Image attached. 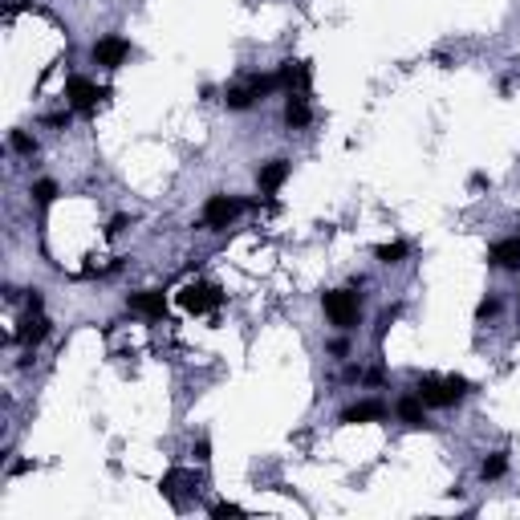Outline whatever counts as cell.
<instances>
[{
    "label": "cell",
    "mask_w": 520,
    "mask_h": 520,
    "mask_svg": "<svg viewBox=\"0 0 520 520\" xmlns=\"http://www.w3.org/2000/svg\"><path fill=\"white\" fill-rule=\"evenodd\" d=\"M500 297H484V301H480V305H475V317H480V321H488V317H496L500 313Z\"/></svg>",
    "instance_id": "cell-21"
},
{
    "label": "cell",
    "mask_w": 520,
    "mask_h": 520,
    "mask_svg": "<svg viewBox=\"0 0 520 520\" xmlns=\"http://www.w3.org/2000/svg\"><path fill=\"white\" fill-rule=\"evenodd\" d=\"M70 122V110H61V114H45V126H66Z\"/></svg>",
    "instance_id": "cell-27"
},
{
    "label": "cell",
    "mask_w": 520,
    "mask_h": 520,
    "mask_svg": "<svg viewBox=\"0 0 520 520\" xmlns=\"http://www.w3.org/2000/svg\"><path fill=\"white\" fill-rule=\"evenodd\" d=\"M8 146H13L17 155H37V139L24 135V130H13V135H8Z\"/></svg>",
    "instance_id": "cell-19"
},
{
    "label": "cell",
    "mask_w": 520,
    "mask_h": 520,
    "mask_svg": "<svg viewBox=\"0 0 520 520\" xmlns=\"http://www.w3.org/2000/svg\"><path fill=\"white\" fill-rule=\"evenodd\" d=\"M90 57H94L98 66H106V70H114V66H122L126 57H130V41L126 37H102V41H94V49H90Z\"/></svg>",
    "instance_id": "cell-6"
},
{
    "label": "cell",
    "mask_w": 520,
    "mask_h": 520,
    "mask_svg": "<svg viewBox=\"0 0 520 520\" xmlns=\"http://www.w3.org/2000/svg\"><path fill=\"white\" fill-rule=\"evenodd\" d=\"M378 419H386V406H382L378 399H366V402H354V406H346L337 423L354 427V423H378Z\"/></svg>",
    "instance_id": "cell-10"
},
{
    "label": "cell",
    "mask_w": 520,
    "mask_h": 520,
    "mask_svg": "<svg viewBox=\"0 0 520 520\" xmlns=\"http://www.w3.org/2000/svg\"><path fill=\"white\" fill-rule=\"evenodd\" d=\"M41 305H45L41 289H29V313H41Z\"/></svg>",
    "instance_id": "cell-25"
},
{
    "label": "cell",
    "mask_w": 520,
    "mask_h": 520,
    "mask_svg": "<svg viewBox=\"0 0 520 520\" xmlns=\"http://www.w3.org/2000/svg\"><path fill=\"white\" fill-rule=\"evenodd\" d=\"M244 208H248V199H240V195H208L199 224H204L208 232H224V228H232V220H236Z\"/></svg>",
    "instance_id": "cell-2"
},
{
    "label": "cell",
    "mask_w": 520,
    "mask_h": 520,
    "mask_svg": "<svg viewBox=\"0 0 520 520\" xmlns=\"http://www.w3.org/2000/svg\"><path fill=\"white\" fill-rule=\"evenodd\" d=\"M321 305H326V317H330L337 330H350V326H358V317H362L358 289H330V293L321 297Z\"/></svg>",
    "instance_id": "cell-3"
},
{
    "label": "cell",
    "mask_w": 520,
    "mask_h": 520,
    "mask_svg": "<svg viewBox=\"0 0 520 520\" xmlns=\"http://www.w3.org/2000/svg\"><path fill=\"white\" fill-rule=\"evenodd\" d=\"M330 354L333 358H346V354H350V342H346V337H333V342H330Z\"/></svg>",
    "instance_id": "cell-24"
},
{
    "label": "cell",
    "mask_w": 520,
    "mask_h": 520,
    "mask_svg": "<svg viewBox=\"0 0 520 520\" xmlns=\"http://www.w3.org/2000/svg\"><path fill=\"white\" fill-rule=\"evenodd\" d=\"M488 264H492V268H508V273H517V268H520V236L496 240V244L488 248Z\"/></svg>",
    "instance_id": "cell-9"
},
{
    "label": "cell",
    "mask_w": 520,
    "mask_h": 520,
    "mask_svg": "<svg viewBox=\"0 0 520 520\" xmlns=\"http://www.w3.org/2000/svg\"><path fill=\"white\" fill-rule=\"evenodd\" d=\"M33 199H37L41 208L53 204V199H57V183H53V179H37V183H33Z\"/></svg>",
    "instance_id": "cell-20"
},
{
    "label": "cell",
    "mask_w": 520,
    "mask_h": 520,
    "mask_svg": "<svg viewBox=\"0 0 520 520\" xmlns=\"http://www.w3.org/2000/svg\"><path fill=\"white\" fill-rule=\"evenodd\" d=\"M126 224H130L126 215H114V220H110V228H106V236H118V232L126 228Z\"/></svg>",
    "instance_id": "cell-26"
},
{
    "label": "cell",
    "mask_w": 520,
    "mask_h": 520,
    "mask_svg": "<svg viewBox=\"0 0 520 520\" xmlns=\"http://www.w3.org/2000/svg\"><path fill=\"white\" fill-rule=\"evenodd\" d=\"M480 475H484V480H504V475H508V451L488 455V459L480 464Z\"/></svg>",
    "instance_id": "cell-15"
},
{
    "label": "cell",
    "mask_w": 520,
    "mask_h": 520,
    "mask_svg": "<svg viewBox=\"0 0 520 520\" xmlns=\"http://www.w3.org/2000/svg\"><path fill=\"white\" fill-rule=\"evenodd\" d=\"M362 378L370 382V386H378V382H386V374H382V366H374V370H370V374H362Z\"/></svg>",
    "instance_id": "cell-28"
},
{
    "label": "cell",
    "mask_w": 520,
    "mask_h": 520,
    "mask_svg": "<svg viewBox=\"0 0 520 520\" xmlns=\"http://www.w3.org/2000/svg\"><path fill=\"white\" fill-rule=\"evenodd\" d=\"M374 257H378V264H402V260H406V244H402V240L378 244V248H374Z\"/></svg>",
    "instance_id": "cell-16"
},
{
    "label": "cell",
    "mask_w": 520,
    "mask_h": 520,
    "mask_svg": "<svg viewBox=\"0 0 520 520\" xmlns=\"http://www.w3.org/2000/svg\"><path fill=\"white\" fill-rule=\"evenodd\" d=\"M309 118H313V110H309L305 94H289V98H284V126H289V130H305Z\"/></svg>",
    "instance_id": "cell-13"
},
{
    "label": "cell",
    "mask_w": 520,
    "mask_h": 520,
    "mask_svg": "<svg viewBox=\"0 0 520 520\" xmlns=\"http://www.w3.org/2000/svg\"><path fill=\"white\" fill-rule=\"evenodd\" d=\"M66 98H70V110H77V114H90V110L98 106V98H106V90H102V86H94L90 77L73 73L70 82H66Z\"/></svg>",
    "instance_id": "cell-5"
},
{
    "label": "cell",
    "mask_w": 520,
    "mask_h": 520,
    "mask_svg": "<svg viewBox=\"0 0 520 520\" xmlns=\"http://www.w3.org/2000/svg\"><path fill=\"white\" fill-rule=\"evenodd\" d=\"M179 305L188 309V313H212V309L224 305V293H220V284L195 281V284H188V289L179 293Z\"/></svg>",
    "instance_id": "cell-4"
},
{
    "label": "cell",
    "mask_w": 520,
    "mask_h": 520,
    "mask_svg": "<svg viewBox=\"0 0 520 520\" xmlns=\"http://www.w3.org/2000/svg\"><path fill=\"white\" fill-rule=\"evenodd\" d=\"M24 472H33V459H21V464H13V475H24Z\"/></svg>",
    "instance_id": "cell-29"
},
{
    "label": "cell",
    "mask_w": 520,
    "mask_h": 520,
    "mask_svg": "<svg viewBox=\"0 0 520 520\" xmlns=\"http://www.w3.org/2000/svg\"><path fill=\"white\" fill-rule=\"evenodd\" d=\"M252 102H257L252 86H236V90H228V94H224V106H228V110H248Z\"/></svg>",
    "instance_id": "cell-17"
},
{
    "label": "cell",
    "mask_w": 520,
    "mask_h": 520,
    "mask_svg": "<svg viewBox=\"0 0 520 520\" xmlns=\"http://www.w3.org/2000/svg\"><path fill=\"white\" fill-rule=\"evenodd\" d=\"M289 171H293V163H289V159H268V163H260V171H257L260 191H264V195H273V191L289 179Z\"/></svg>",
    "instance_id": "cell-12"
},
{
    "label": "cell",
    "mask_w": 520,
    "mask_h": 520,
    "mask_svg": "<svg viewBox=\"0 0 520 520\" xmlns=\"http://www.w3.org/2000/svg\"><path fill=\"white\" fill-rule=\"evenodd\" d=\"M49 333H53L49 317H41V313H29V317L21 321V330L13 333V342H17V346H24V350H37Z\"/></svg>",
    "instance_id": "cell-7"
},
{
    "label": "cell",
    "mask_w": 520,
    "mask_h": 520,
    "mask_svg": "<svg viewBox=\"0 0 520 520\" xmlns=\"http://www.w3.org/2000/svg\"><path fill=\"white\" fill-rule=\"evenodd\" d=\"M212 517H244V508H240V504H228V500H220V504H212Z\"/></svg>",
    "instance_id": "cell-22"
},
{
    "label": "cell",
    "mask_w": 520,
    "mask_h": 520,
    "mask_svg": "<svg viewBox=\"0 0 520 520\" xmlns=\"http://www.w3.org/2000/svg\"><path fill=\"white\" fill-rule=\"evenodd\" d=\"M277 77H281V86L289 94H305L313 70H309V61H284L281 70H277Z\"/></svg>",
    "instance_id": "cell-11"
},
{
    "label": "cell",
    "mask_w": 520,
    "mask_h": 520,
    "mask_svg": "<svg viewBox=\"0 0 520 520\" xmlns=\"http://www.w3.org/2000/svg\"><path fill=\"white\" fill-rule=\"evenodd\" d=\"M468 390H472V382L459 378V374H448V378H439V374H423L419 386H415V395H419L427 406H455Z\"/></svg>",
    "instance_id": "cell-1"
},
{
    "label": "cell",
    "mask_w": 520,
    "mask_h": 520,
    "mask_svg": "<svg viewBox=\"0 0 520 520\" xmlns=\"http://www.w3.org/2000/svg\"><path fill=\"white\" fill-rule=\"evenodd\" d=\"M126 309H130V313H142V317H163L167 297H163V289H142V293H130V297H126Z\"/></svg>",
    "instance_id": "cell-8"
},
{
    "label": "cell",
    "mask_w": 520,
    "mask_h": 520,
    "mask_svg": "<svg viewBox=\"0 0 520 520\" xmlns=\"http://www.w3.org/2000/svg\"><path fill=\"white\" fill-rule=\"evenodd\" d=\"M248 86H252V94H257V98H264V94H273V90H281V77H277V73H264V77L252 73Z\"/></svg>",
    "instance_id": "cell-18"
},
{
    "label": "cell",
    "mask_w": 520,
    "mask_h": 520,
    "mask_svg": "<svg viewBox=\"0 0 520 520\" xmlns=\"http://www.w3.org/2000/svg\"><path fill=\"white\" fill-rule=\"evenodd\" d=\"M395 411H399V419L406 427H427V402L419 395H402Z\"/></svg>",
    "instance_id": "cell-14"
},
{
    "label": "cell",
    "mask_w": 520,
    "mask_h": 520,
    "mask_svg": "<svg viewBox=\"0 0 520 520\" xmlns=\"http://www.w3.org/2000/svg\"><path fill=\"white\" fill-rule=\"evenodd\" d=\"M191 455H195V464H208V459H212V443H208V439H199V443L191 448Z\"/></svg>",
    "instance_id": "cell-23"
}]
</instances>
